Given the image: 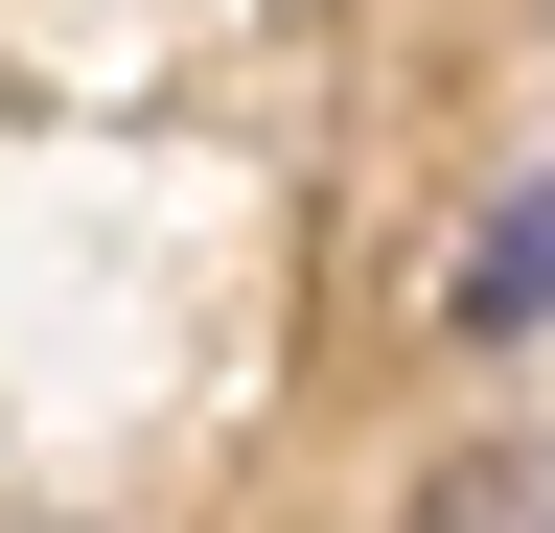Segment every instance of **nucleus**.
<instances>
[{
    "mask_svg": "<svg viewBox=\"0 0 555 533\" xmlns=\"http://www.w3.org/2000/svg\"><path fill=\"white\" fill-rule=\"evenodd\" d=\"M416 533H555V487H532V464H440V510H416Z\"/></svg>",
    "mask_w": 555,
    "mask_h": 533,
    "instance_id": "obj_2",
    "label": "nucleus"
},
{
    "mask_svg": "<svg viewBox=\"0 0 555 533\" xmlns=\"http://www.w3.org/2000/svg\"><path fill=\"white\" fill-rule=\"evenodd\" d=\"M463 325L509 348V325H555V186H509L486 210V255H463Z\"/></svg>",
    "mask_w": 555,
    "mask_h": 533,
    "instance_id": "obj_1",
    "label": "nucleus"
}]
</instances>
